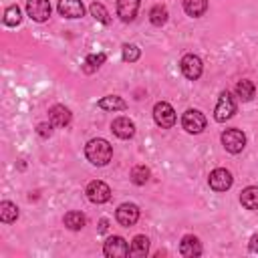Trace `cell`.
Instances as JSON below:
<instances>
[{
    "mask_svg": "<svg viewBox=\"0 0 258 258\" xmlns=\"http://www.w3.org/2000/svg\"><path fill=\"white\" fill-rule=\"evenodd\" d=\"M85 155L93 165H107L113 157V147L105 139H91L85 145Z\"/></svg>",
    "mask_w": 258,
    "mask_h": 258,
    "instance_id": "1",
    "label": "cell"
},
{
    "mask_svg": "<svg viewBox=\"0 0 258 258\" xmlns=\"http://www.w3.org/2000/svg\"><path fill=\"white\" fill-rule=\"evenodd\" d=\"M234 113H236V101H234V97H232L228 91H224V93L220 95V99H218L216 109H214V119H216L218 123H224V121H228L230 117H234Z\"/></svg>",
    "mask_w": 258,
    "mask_h": 258,
    "instance_id": "2",
    "label": "cell"
},
{
    "mask_svg": "<svg viewBox=\"0 0 258 258\" xmlns=\"http://www.w3.org/2000/svg\"><path fill=\"white\" fill-rule=\"evenodd\" d=\"M153 119H155V123H157L161 129H169V127L175 125V111H173V107H171L169 103H165V101L155 103V107H153Z\"/></svg>",
    "mask_w": 258,
    "mask_h": 258,
    "instance_id": "3",
    "label": "cell"
},
{
    "mask_svg": "<svg viewBox=\"0 0 258 258\" xmlns=\"http://www.w3.org/2000/svg\"><path fill=\"white\" fill-rule=\"evenodd\" d=\"M222 145L230 153H240L246 145V135L240 129H226L222 133Z\"/></svg>",
    "mask_w": 258,
    "mask_h": 258,
    "instance_id": "4",
    "label": "cell"
},
{
    "mask_svg": "<svg viewBox=\"0 0 258 258\" xmlns=\"http://www.w3.org/2000/svg\"><path fill=\"white\" fill-rule=\"evenodd\" d=\"M181 125L187 133H202L206 129V117L198 109H187L181 117Z\"/></svg>",
    "mask_w": 258,
    "mask_h": 258,
    "instance_id": "5",
    "label": "cell"
},
{
    "mask_svg": "<svg viewBox=\"0 0 258 258\" xmlns=\"http://www.w3.org/2000/svg\"><path fill=\"white\" fill-rule=\"evenodd\" d=\"M85 194H87L89 202H93V204H105V202H109V198H111V187H109L105 181L95 179V181H91V183L87 185Z\"/></svg>",
    "mask_w": 258,
    "mask_h": 258,
    "instance_id": "6",
    "label": "cell"
},
{
    "mask_svg": "<svg viewBox=\"0 0 258 258\" xmlns=\"http://www.w3.org/2000/svg\"><path fill=\"white\" fill-rule=\"evenodd\" d=\"M179 67H181L183 77H185V79H189V81L200 79V77H202V71H204L202 58H200V56H196V54H185V56L181 58Z\"/></svg>",
    "mask_w": 258,
    "mask_h": 258,
    "instance_id": "7",
    "label": "cell"
},
{
    "mask_svg": "<svg viewBox=\"0 0 258 258\" xmlns=\"http://www.w3.org/2000/svg\"><path fill=\"white\" fill-rule=\"evenodd\" d=\"M26 12L34 22H44L50 18V2L48 0H26Z\"/></svg>",
    "mask_w": 258,
    "mask_h": 258,
    "instance_id": "8",
    "label": "cell"
},
{
    "mask_svg": "<svg viewBox=\"0 0 258 258\" xmlns=\"http://www.w3.org/2000/svg\"><path fill=\"white\" fill-rule=\"evenodd\" d=\"M103 252L109 258H121V256H127L129 254V244L121 236H109L107 242H105V246H103Z\"/></svg>",
    "mask_w": 258,
    "mask_h": 258,
    "instance_id": "9",
    "label": "cell"
},
{
    "mask_svg": "<svg viewBox=\"0 0 258 258\" xmlns=\"http://www.w3.org/2000/svg\"><path fill=\"white\" fill-rule=\"evenodd\" d=\"M208 181H210V187H212V189H216V191H226V189L232 187L234 177H232V173H230L228 169L218 167V169H214V171L210 173Z\"/></svg>",
    "mask_w": 258,
    "mask_h": 258,
    "instance_id": "10",
    "label": "cell"
},
{
    "mask_svg": "<svg viewBox=\"0 0 258 258\" xmlns=\"http://www.w3.org/2000/svg\"><path fill=\"white\" fill-rule=\"evenodd\" d=\"M117 222L121 224V226H125V228H129V226H133L137 220H139V208L135 206V204H121L119 208H117Z\"/></svg>",
    "mask_w": 258,
    "mask_h": 258,
    "instance_id": "11",
    "label": "cell"
},
{
    "mask_svg": "<svg viewBox=\"0 0 258 258\" xmlns=\"http://www.w3.org/2000/svg\"><path fill=\"white\" fill-rule=\"evenodd\" d=\"M111 131L119 137V139H131L135 135V123L129 117H117L111 123Z\"/></svg>",
    "mask_w": 258,
    "mask_h": 258,
    "instance_id": "12",
    "label": "cell"
},
{
    "mask_svg": "<svg viewBox=\"0 0 258 258\" xmlns=\"http://www.w3.org/2000/svg\"><path fill=\"white\" fill-rule=\"evenodd\" d=\"M56 8L64 18H81L85 14V6L81 0H58Z\"/></svg>",
    "mask_w": 258,
    "mask_h": 258,
    "instance_id": "13",
    "label": "cell"
},
{
    "mask_svg": "<svg viewBox=\"0 0 258 258\" xmlns=\"http://www.w3.org/2000/svg\"><path fill=\"white\" fill-rule=\"evenodd\" d=\"M141 0H117V16L123 22H131L137 16Z\"/></svg>",
    "mask_w": 258,
    "mask_h": 258,
    "instance_id": "14",
    "label": "cell"
},
{
    "mask_svg": "<svg viewBox=\"0 0 258 258\" xmlns=\"http://www.w3.org/2000/svg\"><path fill=\"white\" fill-rule=\"evenodd\" d=\"M48 121L54 127H67L71 123V111L64 105H52L48 109Z\"/></svg>",
    "mask_w": 258,
    "mask_h": 258,
    "instance_id": "15",
    "label": "cell"
},
{
    "mask_svg": "<svg viewBox=\"0 0 258 258\" xmlns=\"http://www.w3.org/2000/svg\"><path fill=\"white\" fill-rule=\"evenodd\" d=\"M179 254L185 256V258L200 256V254H202V244H200V240H198L196 236H191V234L183 236L181 242H179Z\"/></svg>",
    "mask_w": 258,
    "mask_h": 258,
    "instance_id": "16",
    "label": "cell"
},
{
    "mask_svg": "<svg viewBox=\"0 0 258 258\" xmlns=\"http://www.w3.org/2000/svg\"><path fill=\"white\" fill-rule=\"evenodd\" d=\"M147 252H149V240H147V236H143V234L135 236L131 240L129 254L135 256V258H143V256H147Z\"/></svg>",
    "mask_w": 258,
    "mask_h": 258,
    "instance_id": "17",
    "label": "cell"
},
{
    "mask_svg": "<svg viewBox=\"0 0 258 258\" xmlns=\"http://www.w3.org/2000/svg\"><path fill=\"white\" fill-rule=\"evenodd\" d=\"M97 105L101 109H105V111H123V109H127V103L117 95H107V97L99 99Z\"/></svg>",
    "mask_w": 258,
    "mask_h": 258,
    "instance_id": "18",
    "label": "cell"
},
{
    "mask_svg": "<svg viewBox=\"0 0 258 258\" xmlns=\"http://www.w3.org/2000/svg\"><path fill=\"white\" fill-rule=\"evenodd\" d=\"M240 204L246 210H258V187L250 185L240 194Z\"/></svg>",
    "mask_w": 258,
    "mask_h": 258,
    "instance_id": "19",
    "label": "cell"
},
{
    "mask_svg": "<svg viewBox=\"0 0 258 258\" xmlns=\"http://www.w3.org/2000/svg\"><path fill=\"white\" fill-rule=\"evenodd\" d=\"M236 95H238L242 101H252L254 95H256V87H254V83L248 81V79L238 81V85H236Z\"/></svg>",
    "mask_w": 258,
    "mask_h": 258,
    "instance_id": "20",
    "label": "cell"
},
{
    "mask_svg": "<svg viewBox=\"0 0 258 258\" xmlns=\"http://www.w3.org/2000/svg\"><path fill=\"white\" fill-rule=\"evenodd\" d=\"M64 226L69 228V230H81L85 224H87V218H85V214L83 212H67L64 214Z\"/></svg>",
    "mask_w": 258,
    "mask_h": 258,
    "instance_id": "21",
    "label": "cell"
},
{
    "mask_svg": "<svg viewBox=\"0 0 258 258\" xmlns=\"http://www.w3.org/2000/svg\"><path fill=\"white\" fill-rule=\"evenodd\" d=\"M206 8H208V0H183V10L194 18L202 16Z\"/></svg>",
    "mask_w": 258,
    "mask_h": 258,
    "instance_id": "22",
    "label": "cell"
},
{
    "mask_svg": "<svg viewBox=\"0 0 258 258\" xmlns=\"http://www.w3.org/2000/svg\"><path fill=\"white\" fill-rule=\"evenodd\" d=\"M167 8L163 6V4H155L151 10H149V20H151V24L153 26H161V24H165L167 22Z\"/></svg>",
    "mask_w": 258,
    "mask_h": 258,
    "instance_id": "23",
    "label": "cell"
},
{
    "mask_svg": "<svg viewBox=\"0 0 258 258\" xmlns=\"http://www.w3.org/2000/svg\"><path fill=\"white\" fill-rule=\"evenodd\" d=\"M18 218V208H16V204H12V202H2L0 204V220L4 222V224H8V222H14Z\"/></svg>",
    "mask_w": 258,
    "mask_h": 258,
    "instance_id": "24",
    "label": "cell"
},
{
    "mask_svg": "<svg viewBox=\"0 0 258 258\" xmlns=\"http://www.w3.org/2000/svg\"><path fill=\"white\" fill-rule=\"evenodd\" d=\"M105 52H95V54H89L85 58V64H83V71L85 73H95L103 62H105Z\"/></svg>",
    "mask_w": 258,
    "mask_h": 258,
    "instance_id": "25",
    "label": "cell"
},
{
    "mask_svg": "<svg viewBox=\"0 0 258 258\" xmlns=\"http://www.w3.org/2000/svg\"><path fill=\"white\" fill-rule=\"evenodd\" d=\"M149 175H151V171H149V167H145V165H135L133 169H131V181L135 183V185H143V183H147L149 181Z\"/></svg>",
    "mask_w": 258,
    "mask_h": 258,
    "instance_id": "26",
    "label": "cell"
},
{
    "mask_svg": "<svg viewBox=\"0 0 258 258\" xmlns=\"http://www.w3.org/2000/svg\"><path fill=\"white\" fill-rule=\"evenodd\" d=\"M22 20V14H20V8L14 4V6H8L4 10V24L6 26H18Z\"/></svg>",
    "mask_w": 258,
    "mask_h": 258,
    "instance_id": "27",
    "label": "cell"
},
{
    "mask_svg": "<svg viewBox=\"0 0 258 258\" xmlns=\"http://www.w3.org/2000/svg\"><path fill=\"white\" fill-rule=\"evenodd\" d=\"M89 10H91V14L95 16V20H99V22H103V24H109V22H111L109 12H107V8H105L101 2H93Z\"/></svg>",
    "mask_w": 258,
    "mask_h": 258,
    "instance_id": "28",
    "label": "cell"
},
{
    "mask_svg": "<svg viewBox=\"0 0 258 258\" xmlns=\"http://www.w3.org/2000/svg\"><path fill=\"white\" fill-rule=\"evenodd\" d=\"M139 54H141V50L135 44H123V48H121V56L125 62H135L139 58Z\"/></svg>",
    "mask_w": 258,
    "mask_h": 258,
    "instance_id": "29",
    "label": "cell"
},
{
    "mask_svg": "<svg viewBox=\"0 0 258 258\" xmlns=\"http://www.w3.org/2000/svg\"><path fill=\"white\" fill-rule=\"evenodd\" d=\"M52 123H40L38 127H36V133L40 135V137H50L52 135Z\"/></svg>",
    "mask_w": 258,
    "mask_h": 258,
    "instance_id": "30",
    "label": "cell"
},
{
    "mask_svg": "<svg viewBox=\"0 0 258 258\" xmlns=\"http://www.w3.org/2000/svg\"><path fill=\"white\" fill-rule=\"evenodd\" d=\"M248 248H250V252H258V234H254V236L250 238Z\"/></svg>",
    "mask_w": 258,
    "mask_h": 258,
    "instance_id": "31",
    "label": "cell"
},
{
    "mask_svg": "<svg viewBox=\"0 0 258 258\" xmlns=\"http://www.w3.org/2000/svg\"><path fill=\"white\" fill-rule=\"evenodd\" d=\"M107 228H109V220H99V232L103 234V232H107Z\"/></svg>",
    "mask_w": 258,
    "mask_h": 258,
    "instance_id": "32",
    "label": "cell"
}]
</instances>
